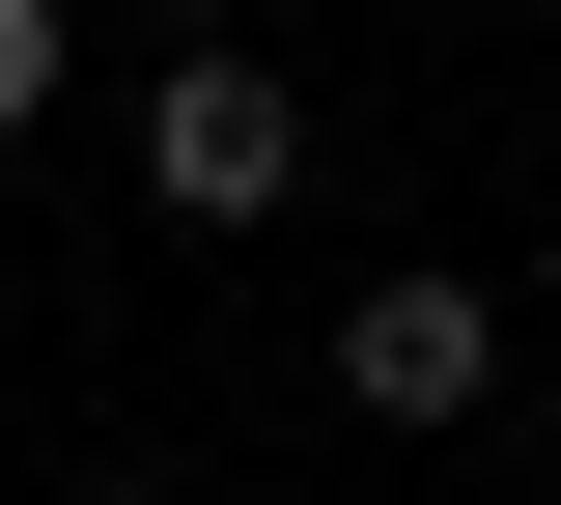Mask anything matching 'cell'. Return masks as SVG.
Listing matches in <instances>:
<instances>
[{
  "label": "cell",
  "mask_w": 561,
  "mask_h": 505,
  "mask_svg": "<svg viewBox=\"0 0 561 505\" xmlns=\"http://www.w3.org/2000/svg\"><path fill=\"white\" fill-rule=\"evenodd\" d=\"M140 197H169V225H280V197H309V84H280L253 28H197V57L140 84Z\"/></svg>",
  "instance_id": "1"
},
{
  "label": "cell",
  "mask_w": 561,
  "mask_h": 505,
  "mask_svg": "<svg viewBox=\"0 0 561 505\" xmlns=\"http://www.w3.org/2000/svg\"><path fill=\"white\" fill-rule=\"evenodd\" d=\"M337 393L365 422H505V282L478 253H393V282L337 309Z\"/></svg>",
  "instance_id": "2"
},
{
  "label": "cell",
  "mask_w": 561,
  "mask_h": 505,
  "mask_svg": "<svg viewBox=\"0 0 561 505\" xmlns=\"http://www.w3.org/2000/svg\"><path fill=\"white\" fill-rule=\"evenodd\" d=\"M57 28H84V0H0V141L57 113Z\"/></svg>",
  "instance_id": "3"
},
{
  "label": "cell",
  "mask_w": 561,
  "mask_h": 505,
  "mask_svg": "<svg viewBox=\"0 0 561 505\" xmlns=\"http://www.w3.org/2000/svg\"><path fill=\"white\" fill-rule=\"evenodd\" d=\"M140 28H169V57H197V28H225V0H140Z\"/></svg>",
  "instance_id": "4"
}]
</instances>
